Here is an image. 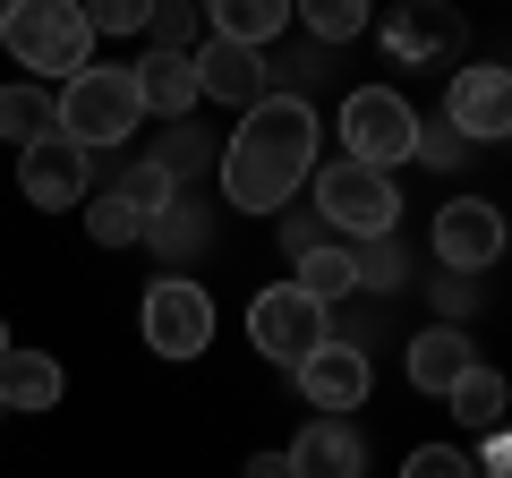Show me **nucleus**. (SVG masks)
I'll return each instance as SVG.
<instances>
[{"mask_svg": "<svg viewBox=\"0 0 512 478\" xmlns=\"http://www.w3.org/2000/svg\"><path fill=\"white\" fill-rule=\"evenodd\" d=\"M222 197L239 214H282L316 171V111L308 94H265L239 111V129L222 137Z\"/></svg>", "mask_w": 512, "mask_h": 478, "instance_id": "f257e3e1", "label": "nucleus"}, {"mask_svg": "<svg viewBox=\"0 0 512 478\" xmlns=\"http://www.w3.org/2000/svg\"><path fill=\"white\" fill-rule=\"evenodd\" d=\"M0 43L18 69H43V77H77L94 52V26L77 0H9V18H0Z\"/></svg>", "mask_w": 512, "mask_h": 478, "instance_id": "f03ea898", "label": "nucleus"}, {"mask_svg": "<svg viewBox=\"0 0 512 478\" xmlns=\"http://www.w3.org/2000/svg\"><path fill=\"white\" fill-rule=\"evenodd\" d=\"M52 120H60V137H77V146H120V137H137V120H146V103H137V77L128 69H77V77H60V103H52Z\"/></svg>", "mask_w": 512, "mask_h": 478, "instance_id": "7ed1b4c3", "label": "nucleus"}, {"mask_svg": "<svg viewBox=\"0 0 512 478\" xmlns=\"http://www.w3.org/2000/svg\"><path fill=\"white\" fill-rule=\"evenodd\" d=\"M316 180V222L325 231H350V239H384L393 222H402V188H393V171H367V163H325L308 171Z\"/></svg>", "mask_w": 512, "mask_h": 478, "instance_id": "20e7f679", "label": "nucleus"}, {"mask_svg": "<svg viewBox=\"0 0 512 478\" xmlns=\"http://www.w3.org/2000/svg\"><path fill=\"white\" fill-rule=\"evenodd\" d=\"M248 342L265 350L274 368H299L308 350H325V342H333L325 299H308L299 282H274V291H256V299H248Z\"/></svg>", "mask_w": 512, "mask_h": 478, "instance_id": "39448f33", "label": "nucleus"}, {"mask_svg": "<svg viewBox=\"0 0 512 478\" xmlns=\"http://www.w3.org/2000/svg\"><path fill=\"white\" fill-rule=\"evenodd\" d=\"M410 137H419V111H410L393 86H359L342 103V154L350 163L393 171V163H410Z\"/></svg>", "mask_w": 512, "mask_h": 478, "instance_id": "423d86ee", "label": "nucleus"}, {"mask_svg": "<svg viewBox=\"0 0 512 478\" xmlns=\"http://www.w3.org/2000/svg\"><path fill=\"white\" fill-rule=\"evenodd\" d=\"M146 342L163 350V359H197L205 342H214V291L188 274H163L146 291Z\"/></svg>", "mask_w": 512, "mask_h": 478, "instance_id": "0eeeda50", "label": "nucleus"}, {"mask_svg": "<svg viewBox=\"0 0 512 478\" xmlns=\"http://www.w3.org/2000/svg\"><path fill=\"white\" fill-rule=\"evenodd\" d=\"M197 103H231V111H248V103H265L274 94V60L256 52V43H197Z\"/></svg>", "mask_w": 512, "mask_h": 478, "instance_id": "6e6552de", "label": "nucleus"}, {"mask_svg": "<svg viewBox=\"0 0 512 478\" xmlns=\"http://www.w3.org/2000/svg\"><path fill=\"white\" fill-rule=\"evenodd\" d=\"M436 257H444V274H487V265L504 257V214H495L487 197L436 205Z\"/></svg>", "mask_w": 512, "mask_h": 478, "instance_id": "1a4fd4ad", "label": "nucleus"}, {"mask_svg": "<svg viewBox=\"0 0 512 478\" xmlns=\"http://www.w3.org/2000/svg\"><path fill=\"white\" fill-rule=\"evenodd\" d=\"M444 120H453L470 146H495V137H512V77L495 69V60L461 69V77H453V94H444Z\"/></svg>", "mask_w": 512, "mask_h": 478, "instance_id": "9d476101", "label": "nucleus"}, {"mask_svg": "<svg viewBox=\"0 0 512 478\" xmlns=\"http://www.w3.org/2000/svg\"><path fill=\"white\" fill-rule=\"evenodd\" d=\"M18 188L26 205H43V214H60V205L86 197V146L77 137H35V146H18Z\"/></svg>", "mask_w": 512, "mask_h": 478, "instance_id": "9b49d317", "label": "nucleus"}, {"mask_svg": "<svg viewBox=\"0 0 512 478\" xmlns=\"http://www.w3.org/2000/svg\"><path fill=\"white\" fill-rule=\"evenodd\" d=\"M291 376H299V393H308L325 419L359 410V402H367V385H376V368H367V350H359V342H325V350H308Z\"/></svg>", "mask_w": 512, "mask_h": 478, "instance_id": "f8f14e48", "label": "nucleus"}, {"mask_svg": "<svg viewBox=\"0 0 512 478\" xmlns=\"http://www.w3.org/2000/svg\"><path fill=\"white\" fill-rule=\"evenodd\" d=\"M282 461H291V478H367V444H359V427H350V419L299 427V444Z\"/></svg>", "mask_w": 512, "mask_h": 478, "instance_id": "ddd939ff", "label": "nucleus"}, {"mask_svg": "<svg viewBox=\"0 0 512 478\" xmlns=\"http://www.w3.org/2000/svg\"><path fill=\"white\" fill-rule=\"evenodd\" d=\"M128 77H137L146 120H188V111H197V60H188V52H146Z\"/></svg>", "mask_w": 512, "mask_h": 478, "instance_id": "4468645a", "label": "nucleus"}, {"mask_svg": "<svg viewBox=\"0 0 512 478\" xmlns=\"http://www.w3.org/2000/svg\"><path fill=\"white\" fill-rule=\"evenodd\" d=\"M60 393H69V376H60V359H43V350H0V410H52Z\"/></svg>", "mask_w": 512, "mask_h": 478, "instance_id": "2eb2a0df", "label": "nucleus"}, {"mask_svg": "<svg viewBox=\"0 0 512 478\" xmlns=\"http://www.w3.org/2000/svg\"><path fill=\"white\" fill-rule=\"evenodd\" d=\"M461 368H478V350H470L461 325H427L419 342H410V385H419V393H444Z\"/></svg>", "mask_w": 512, "mask_h": 478, "instance_id": "dca6fc26", "label": "nucleus"}, {"mask_svg": "<svg viewBox=\"0 0 512 478\" xmlns=\"http://www.w3.org/2000/svg\"><path fill=\"white\" fill-rule=\"evenodd\" d=\"M205 18H214L222 43H256V52H265V43L291 26V0H205Z\"/></svg>", "mask_w": 512, "mask_h": 478, "instance_id": "f3484780", "label": "nucleus"}, {"mask_svg": "<svg viewBox=\"0 0 512 478\" xmlns=\"http://www.w3.org/2000/svg\"><path fill=\"white\" fill-rule=\"evenodd\" d=\"M384 52H393V60H444V52H453V18H444V9H419V0H410L402 18L384 26Z\"/></svg>", "mask_w": 512, "mask_h": 478, "instance_id": "a211bd4d", "label": "nucleus"}, {"mask_svg": "<svg viewBox=\"0 0 512 478\" xmlns=\"http://www.w3.org/2000/svg\"><path fill=\"white\" fill-rule=\"evenodd\" d=\"M444 402H453L461 427H478V436H487V427H504V376H495V368H461L453 385H444Z\"/></svg>", "mask_w": 512, "mask_h": 478, "instance_id": "6ab92c4d", "label": "nucleus"}, {"mask_svg": "<svg viewBox=\"0 0 512 478\" xmlns=\"http://www.w3.org/2000/svg\"><path fill=\"white\" fill-rule=\"evenodd\" d=\"M291 18L308 26V35H316V52H325V43H359L376 9H367V0H291Z\"/></svg>", "mask_w": 512, "mask_h": 478, "instance_id": "aec40b11", "label": "nucleus"}, {"mask_svg": "<svg viewBox=\"0 0 512 478\" xmlns=\"http://www.w3.org/2000/svg\"><path fill=\"white\" fill-rule=\"evenodd\" d=\"M111 197H120L128 214H146V222H154L163 205H180V180H171V171L154 163V154H137V163H128L120 180H111Z\"/></svg>", "mask_w": 512, "mask_h": 478, "instance_id": "412c9836", "label": "nucleus"}, {"mask_svg": "<svg viewBox=\"0 0 512 478\" xmlns=\"http://www.w3.org/2000/svg\"><path fill=\"white\" fill-rule=\"evenodd\" d=\"M60 120H52V94L43 86H0V137L9 146H35V137H52Z\"/></svg>", "mask_w": 512, "mask_h": 478, "instance_id": "4be33fe9", "label": "nucleus"}, {"mask_svg": "<svg viewBox=\"0 0 512 478\" xmlns=\"http://www.w3.org/2000/svg\"><path fill=\"white\" fill-rule=\"evenodd\" d=\"M154 163H163L171 180H197V171H214V163H222V137H205L197 120H171V137L154 146Z\"/></svg>", "mask_w": 512, "mask_h": 478, "instance_id": "5701e85b", "label": "nucleus"}, {"mask_svg": "<svg viewBox=\"0 0 512 478\" xmlns=\"http://www.w3.org/2000/svg\"><path fill=\"white\" fill-rule=\"evenodd\" d=\"M299 291L325 299V308H333V299H350V291H359V265H350V248H308V257H299Z\"/></svg>", "mask_w": 512, "mask_h": 478, "instance_id": "b1692460", "label": "nucleus"}, {"mask_svg": "<svg viewBox=\"0 0 512 478\" xmlns=\"http://www.w3.org/2000/svg\"><path fill=\"white\" fill-rule=\"evenodd\" d=\"M146 239H154V248H163V257H197V248H205V214H197V197L163 205V214L146 222Z\"/></svg>", "mask_w": 512, "mask_h": 478, "instance_id": "393cba45", "label": "nucleus"}, {"mask_svg": "<svg viewBox=\"0 0 512 478\" xmlns=\"http://www.w3.org/2000/svg\"><path fill=\"white\" fill-rule=\"evenodd\" d=\"M350 265H359V291H402V282H410V257H402V239H393V231L367 239V248H350Z\"/></svg>", "mask_w": 512, "mask_h": 478, "instance_id": "a878e982", "label": "nucleus"}, {"mask_svg": "<svg viewBox=\"0 0 512 478\" xmlns=\"http://www.w3.org/2000/svg\"><path fill=\"white\" fill-rule=\"evenodd\" d=\"M86 231L103 239V248H137V239H146V214H128V205H120V197L103 188V197L86 205Z\"/></svg>", "mask_w": 512, "mask_h": 478, "instance_id": "bb28decb", "label": "nucleus"}, {"mask_svg": "<svg viewBox=\"0 0 512 478\" xmlns=\"http://www.w3.org/2000/svg\"><path fill=\"white\" fill-rule=\"evenodd\" d=\"M154 52H197V0H154Z\"/></svg>", "mask_w": 512, "mask_h": 478, "instance_id": "cd10ccee", "label": "nucleus"}, {"mask_svg": "<svg viewBox=\"0 0 512 478\" xmlns=\"http://www.w3.org/2000/svg\"><path fill=\"white\" fill-rule=\"evenodd\" d=\"M461 146H470V137H461L453 120L436 111V120H419V137H410V163H436V171H453V163H461Z\"/></svg>", "mask_w": 512, "mask_h": 478, "instance_id": "c85d7f7f", "label": "nucleus"}, {"mask_svg": "<svg viewBox=\"0 0 512 478\" xmlns=\"http://www.w3.org/2000/svg\"><path fill=\"white\" fill-rule=\"evenodd\" d=\"M77 9H86L94 35H137V26L154 18V0H77Z\"/></svg>", "mask_w": 512, "mask_h": 478, "instance_id": "c756f323", "label": "nucleus"}, {"mask_svg": "<svg viewBox=\"0 0 512 478\" xmlns=\"http://www.w3.org/2000/svg\"><path fill=\"white\" fill-rule=\"evenodd\" d=\"M402 478H478V461L461 453V444H419V453L402 461Z\"/></svg>", "mask_w": 512, "mask_h": 478, "instance_id": "7c9ffc66", "label": "nucleus"}, {"mask_svg": "<svg viewBox=\"0 0 512 478\" xmlns=\"http://www.w3.org/2000/svg\"><path fill=\"white\" fill-rule=\"evenodd\" d=\"M308 248H325V222H316V205H308V214H291V205H282V257H308Z\"/></svg>", "mask_w": 512, "mask_h": 478, "instance_id": "2f4dec72", "label": "nucleus"}, {"mask_svg": "<svg viewBox=\"0 0 512 478\" xmlns=\"http://www.w3.org/2000/svg\"><path fill=\"white\" fill-rule=\"evenodd\" d=\"M512 470V444H504V427H487V453H478V478H504Z\"/></svg>", "mask_w": 512, "mask_h": 478, "instance_id": "473e14b6", "label": "nucleus"}, {"mask_svg": "<svg viewBox=\"0 0 512 478\" xmlns=\"http://www.w3.org/2000/svg\"><path fill=\"white\" fill-rule=\"evenodd\" d=\"M248 478H291V461H282V453H256V461H248Z\"/></svg>", "mask_w": 512, "mask_h": 478, "instance_id": "72a5a7b5", "label": "nucleus"}, {"mask_svg": "<svg viewBox=\"0 0 512 478\" xmlns=\"http://www.w3.org/2000/svg\"><path fill=\"white\" fill-rule=\"evenodd\" d=\"M419 9H444V0H419Z\"/></svg>", "mask_w": 512, "mask_h": 478, "instance_id": "f704fd0d", "label": "nucleus"}, {"mask_svg": "<svg viewBox=\"0 0 512 478\" xmlns=\"http://www.w3.org/2000/svg\"><path fill=\"white\" fill-rule=\"evenodd\" d=\"M0 350H9V325H0Z\"/></svg>", "mask_w": 512, "mask_h": 478, "instance_id": "c9c22d12", "label": "nucleus"}, {"mask_svg": "<svg viewBox=\"0 0 512 478\" xmlns=\"http://www.w3.org/2000/svg\"><path fill=\"white\" fill-rule=\"evenodd\" d=\"M0 18H9V0H0Z\"/></svg>", "mask_w": 512, "mask_h": 478, "instance_id": "e433bc0d", "label": "nucleus"}, {"mask_svg": "<svg viewBox=\"0 0 512 478\" xmlns=\"http://www.w3.org/2000/svg\"><path fill=\"white\" fill-rule=\"evenodd\" d=\"M197 9H205V0H197Z\"/></svg>", "mask_w": 512, "mask_h": 478, "instance_id": "4c0bfd02", "label": "nucleus"}]
</instances>
